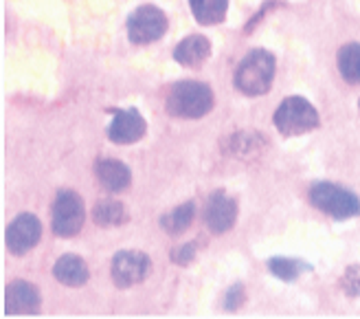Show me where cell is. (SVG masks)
<instances>
[{"label":"cell","instance_id":"obj_1","mask_svg":"<svg viewBox=\"0 0 360 319\" xmlns=\"http://www.w3.org/2000/svg\"><path fill=\"white\" fill-rule=\"evenodd\" d=\"M275 58L273 53H268L264 49H255L250 51L248 56L238 64L236 68V88L240 93L248 95V97H257L270 91L275 80Z\"/></svg>","mask_w":360,"mask_h":319},{"label":"cell","instance_id":"obj_2","mask_svg":"<svg viewBox=\"0 0 360 319\" xmlns=\"http://www.w3.org/2000/svg\"><path fill=\"white\" fill-rule=\"evenodd\" d=\"M213 108V91L202 82H178L169 88L165 111L178 119H200Z\"/></svg>","mask_w":360,"mask_h":319},{"label":"cell","instance_id":"obj_3","mask_svg":"<svg viewBox=\"0 0 360 319\" xmlns=\"http://www.w3.org/2000/svg\"><path fill=\"white\" fill-rule=\"evenodd\" d=\"M275 126L283 137H297L319 128V113L305 97H285L275 111Z\"/></svg>","mask_w":360,"mask_h":319},{"label":"cell","instance_id":"obj_4","mask_svg":"<svg viewBox=\"0 0 360 319\" xmlns=\"http://www.w3.org/2000/svg\"><path fill=\"white\" fill-rule=\"evenodd\" d=\"M310 203L332 218L345 220L360 214V201L349 189H343L334 183H316L310 189Z\"/></svg>","mask_w":360,"mask_h":319},{"label":"cell","instance_id":"obj_5","mask_svg":"<svg viewBox=\"0 0 360 319\" xmlns=\"http://www.w3.org/2000/svg\"><path fill=\"white\" fill-rule=\"evenodd\" d=\"M86 209L79 194L73 189H62L53 203V232L60 238H73L84 227Z\"/></svg>","mask_w":360,"mask_h":319},{"label":"cell","instance_id":"obj_6","mask_svg":"<svg viewBox=\"0 0 360 319\" xmlns=\"http://www.w3.org/2000/svg\"><path fill=\"white\" fill-rule=\"evenodd\" d=\"M167 31V15L154 5H143L132 11L128 20V35L134 44H152Z\"/></svg>","mask_w":360,"mask_h":319},{"label":"cell","instance_id":"obj_7","mask_svg":"<svg viewBox=\"0 0 360 319\" xmlns=\"http://www.w3.org/2000/svg\"><path fill=\"white\" fill-rule=\"evenodd\" d=\"M150 273V258L141 251H119L112 258V280L119 289H130Z\"/></svg>","mask_w":360,"mask_h":319},{"label":"cell","instance_id":"obj_8","mask_svg":"<svg viewBox=\"0 0 360 319\" xmlns=\"http://www.w3.org/2000/svg\"><path fill=\"white\" fill-rule=\"evenodd\" d=\"M7 246L13 256L29 254L42 238V225L33 214H20L7 227Z\"/></svg>","mask_w":360,"mask_h":319},{"label":"cell","instance_id":"obj_9","mask_svg":"<svg viewBox=\"0 0 360 319\" xmlns=\"http://www.w3.org/2000/svg\"><path fill=\"white\" fill-rule=\"evenodd\" d=\"M205 220H207V227L213 234L231 232L233 225H236V220H238V203L222 189L213 192L207 201Z\"/></svg>","mask_w":360,"mask_h":319},{"label":"cell","instance_id":"obj_10","mask_svg":"<svg viewBox=\"0 0 360 319\" xmlns=\"http://www.w3.org/2000/svg\"><path fill=\"white\" fill-rule=\"evenodd\" d=\"M146 128V119H143V115L136 108H123L115 113V119L108 126V137L119 146H130L143 139Z\"/></svg>","mask_w":360,"mask_h":319},{"label":"cell","instance_id":"obj_11","mask_svg":"<svg viewBox=\"0 0 360 319\" xmlns=\"http://www.w3.org/2000/svg\"><path fill=\"white\" fill-rule=\"evenodd\" d=\"M40 311V293L25 280H15L5 291L7 315H35Z\"/></svg>","mask_w":360,"mask_h":319},{"label":"cell","instance_id":"obj_12","mask_svg":"<svg viewBox=\"0 0 360 319\" xmlns=\"http://www.w3.org/2000/svg\"><path fill=\"white\" fill-rule=\"evenodd\" d=\"M95 176L108 192H123L132 181L130 170L115 158H99L95 163Z\"/></svg>","mask_w":360,"mask_h":319},{"label":"cell","instance_id":"obj_13","mask_svg":"<svg viewBox=\"0 0 360 319\" xmlns=\"http://www.w3.org/2000/svg\"><path fill=\"white\" fill-rule=\"evenodd\" d=\"M53 275L64 287H84L88 277H90V271H88V264L79 258V256H73V254H66L62 256L56 267H53Z\"/></svg>","mask_w":360,"mask_h":319},{"label":"cell","instance_id":"obj_14","mask_svg":"<svg viewBox=\"0 0 360 319\" xmlns=\"http://www.w3.org/2000/svg\"><path fill=\"white\" fill-rule=\"evenodd\" d=\"M211 56V42L200 33H193L189 38H185L174 51V58L178 64H183L187 68L200 66L207 58Z\"/></svg>","mask_w":360,"mask_h":319},{"label":"cell","instance_id":"obj_15","mask_svg":"<svg viewBox=\"0 0 360 319\" xmlns=\"http://www.w3.org/2000/svg\"><path fill=\"white\" fill-rule=\"evenodd\" d=\"M189 5L200 25H218L224 20L229 0H189Z\"/></svg>","mask_w":360,"mask_h":319},{"label":"cell","instance_id":"obj_16","mask_svg":"<svg viewBox=\"0 0 360 319\" xmlns=\"http://www.w3.org/2000/svg\"><path fill=\"white\" fill-rule=\"evenodd\" d=\"M338 70L347 84H360V44L352 42L338 51Z\"/></svg>","mask_w":360,"mask_h":319},{"label":"cell","instance_id":"obj_17","mask_svg":"<svg viewBox=\"0 0 360 319\" xmlns=\"http://www.w3.org/2000/svg\"><path fill=\"white\" fill-rule=\"evenodd\" d=\"M93 220L101 227H117L128 220V211H125V205L112 199L99 201L93 209Z\"/></svg>","mask_w":360,"mask_h":319},{"label":"cell","instance_id":"obj_18","mask_svg":"<svg viewBox=\"0 0 360 319\" xmlns=\"http://www.w3.org/2000/svg\"><path fill=\"white\" fill-rule=\"evenodd\" d=\"M193 216H195L193 203H185L160 218V227H163L165 234H169V236H180L189 229V225L193 223Z\"/></svg>","mask_w":360,"mask_h":319},{"label":"cell","instance_id":"obj_19","mask_svg":"<svg viewBox=\"0 0 360 319\" xmlns=\"http://www.w3.org/2000/svg\"><path fill=\"white\" fill-rule=\"evenodd\" d=\"M262 146V139L253 132H238L226 139V150L236 156H250Z\"/></svg>","mask_w":360,"mask_h":319},{"label":"cell","instance_id":"obj_20","mask_svg":"<svg viewBox=\"0 0 360 319\" xmlns=\"http://www.w3.org/2000/svg\"><path fill=\"white\" fill-rule=\"evenodd\" d=\"M268 269L273 275H277L283 282H292L297 280L303 271H308L303 262L299 260H290V258H273L268 262Z\"/></svg>","mask_w":360,"mask_h":319},{"label":"cell","instance_id":"obj_21","mask_svg":"<svg viewBox=\"0 0 360 319\" xmlns=\"http://www.w3.org/2000/svg\"><path fill=\"white\" fill-rule=\"evenodd\" d=\"M340 289L349 297H360V264H352V267L340 277Z\"/></svg>","mask_w":360,"mask_h":319},{"label":"cell","instance_id":"obj_22","mask_svg":"<svg viewBox=\"0 0 360 319\" xmlns=\"http://www.w3.org/2000/svg\"><path fill=\"white\" fill-rule=\"evenodd\" d=\"M242 304H244V287L242 284L231 287L226 297H224V308L233 313V311H238Z\"/></svg>","mask_w":360,"mask_h":319},{"label":"cell","instance_id":"obj_23","mask_svg":"<svg viewBox=\"0 0 360 319\" xmlns=\"http://www.w3.org/2000/svg\"><path fill=\"white\" fill-rule=\"evenodd\" d=\"M195 258V244L191 242V244H183L180 249H176L174 254H172V260L176 262V264H180V267H187V264L191 262Z\"/></svg>","mask_w":360,"mask_h":319},{"label":"cell","instance_id":"obj_24","mask_svg":"<svg viewBox=\"0 0 360 319\" xmlns=\"http://www.w3.org/2000/svg\"><path fill=\"white\" fill-rule=\"evenodd\" d=\"M358 106H360V101H358Z\"/></svg>","mask_w":360,"mask_h":319}]
</instances>
